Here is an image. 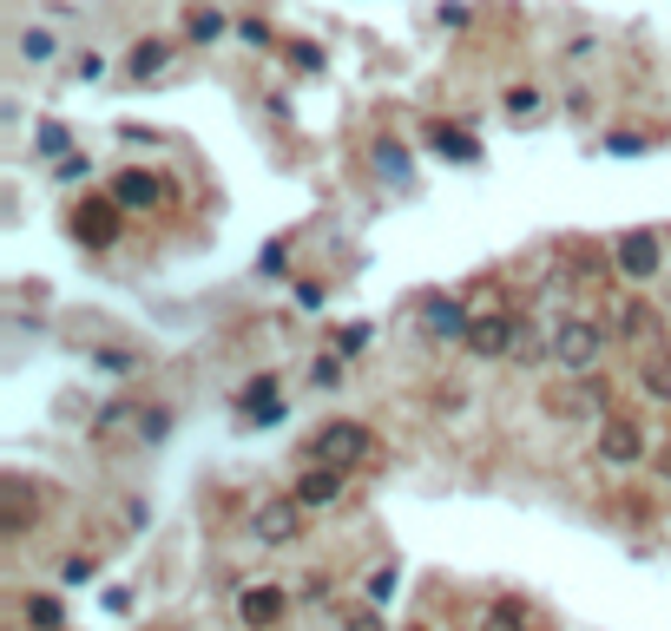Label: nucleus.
Returning a JSON list of instances; mask_svg holds the SVG:
<instances>
[{"label": "nucleus", "mask_w": 671, "mask_h": 631, "mask_svg": "<svg viewBox=\"0 0 671 631\" xmlns=\"http://www.w3.org/2000/svg\"><path fill=\"white\" fill-rule=\"evenodd\" d=\"M369 454H375V441H369V427H363V421H329V427L309 441V461L343 467V474H349V467H363Z\"/></svg>", "instance_id": "obj_1"}, {"label": "nucleus", "mask_w": 671, "mask_h": 631, "mask_svg": "<svg viewBox=\"0 0 671 631\" xmlns=\"http://www.w3.org/2000/svg\"><path fill=\"white\" fill-rule=\"evenodd\" d=\"M599 349H605V329L586 323V316H573V323L553 329V362H560L566 375H586V368L599 362Z\"/></svg>", "instance_id": "obj_2"}, {"label": "nucleus", "mask_w": 671, "mask_h": 631, "mask_svg": "<svg viewBox=\"0 0 671 631\" xmlns=\"http://www.w3.org/2000/svg\"><path fill=\"white\" fill-rule=\"evenodd\" d=\"M612 264L625 270V277H659V264H665V237L659 230H625V237H612Z\"/></svg>", "instance_id": "obj_3"}, {"label": "nucleus", "mask_w": 671, "mask_h": 631, "mask_svg": "<svg viewBox=\"0 0 671 631\" xmlns=\"http://www.w3.org/2000/svg\"><path fill=\"white\" fill-rule=\"evenodd\" d=\"M645 454V434L632 415H599V461L605 467H632Z\"/></svg>", "instance_id": "obj_4"}, {"label": "nucleus", "mask_w": 671, "mask_h": 631, "mask_svg": "<svg viewBox=\"0 0 671 631\" xmlns=\"http://www.w3.org/2000/svg\"><path fill=\"white\" fill-rule=\"evenodd\" d=\"M514 343H521V316H507V309L474 316V329H467V349L474 355H514Z\"/></svg>", "instance_id": "obj_5"}, {"label": "nucleus", "mask_w": 671, "mask_h": 631, "mask_svg": "<svg viewBox=\"0 0 671 631\" xmlns=\"http://www.w3.org/2000/svg\"><path fill=\"white\" fill-rule=\"evenodd\" d=\"M297 500H264V506H257V513H250V533H257V540H264V546H290V540H297L303 526H297Z\"/></svg>", "instance_id": "obj_6"}, {"label": "nucleus", "mask_w": 671, "mask_h": 631, "mask_svg": "<svg viewBox=\"0 0 671 631\" xmlns=\"http://www.w3.org/2000/svg\"><path fill=\"white\" fill-rule=\"evenodd\" d=\"M112 230H119V198H112V191L79 205V217H73V237H79V244H92V250H99V244H112Z\"/></svg>", "instance_id": "obj_7"}, {"label": "nucleus", "mask_w": 671, "mask_h": 631, "mask_svg": "<svg viewBox=\"0 0 671 631\" xmlns=\"http://www.w3.org/2000/svg\"><path fill=\"white\" fill-rule=\"evenodd\" d=\"M284 605H290V599H284L277 585H250V592L237 599V619H244V631H270L284 619Z\"/></svg>", "instance_id": "obj_8"}, {"label": "nucleus", "mask_w": 671, "mask_h": 631, "mask_svg": "<svg viewBox=\"0 0 671 631\" xmlns=\"http://www.w3.org/2000/svg\"><path fill=\"white\" fill-rule=\"evenodd\" d=\"M612 336L659 349V309H652V303H619V309H612Z\"/></svg>", "instance_id": "obj_9"}, {"label": "nucleus", "mask_w": 671, "mask_h": 631, "mask_svg": "<svg viewBox=\"0 0 671 631\" xmlns=\"http://www.w3.org/2000/svg\"><path fill=\"white\" fill-rule=\"evenodd\" d=\"M33 513H40V500H33L27 481H0V526H7V533H27Z\"/></svg>", "instance_id": "obj_10"}, {"label": "nucleus", "mask_w": 671, "mask_h": 631, "mask_svg": "<svg viewBox=\"0 0 671 631\" xmlns=\"http://www.w3.org/2000/svg\"><path fill=\"white\" fill-rule=\"evenodd\" d=\"M112 198L132 205V210H151V205H165V185H158L151 171H119V178H112Z\"/></svg>", "instance_id": "obj_11"}, {"label": "nucleus", "mask_w": 671, "mask_h": 631, "mask_svg": "<svg viewBox=\"0 0 671 631\" xmlns=\"http://www.w3.org/2000/svg\"><path fill=\"white\" fill-rule=\"evenodd\" d=\"M343 493V467H323V461H309V474L297 481V506H329Z\"/></svg>", "instance_id": "obj_12"}, {"label": "nucleus", "mask_w": 671, "mask_h": 631, "mask_svg": "<svg viewBox=\"0 0 671 631\" xmlns=\"http://www.w3.org/2000/svg\"><path fill=\"white\" fill-rule=\"evenodd\" d=\"M639 388H645L652 402H671V349H645V362H639Z\"/></svg>", "instance_id": "obj_13"}, {"label": "nucleus", "mask_w": 671, "mask_h": 631, "mask_svg": "<svg viewBox=\"0 0 671 631\" xmlns=\"http://www.w3.org/2000/svg\"><path fill=\"white\" fill-rule=\"evenodd\" d=\"M422 309H428V329H435V336H461V343H467V329H474V323H467V309H461V303H447V296H428Z\"/></svg>", "instance_id": "obj_14"}, {"label": "nucleus", "mask_w": 671, "mask_h": 631, "mask_svg": "<svg viewBox=\"0 0 671 631\" xmlns=\"http://www.w3.org/2000/svg\"><path fill=\"white\" fill-rule=\"evenodd\" d=\"M165 60H171V40H139V47H132V72H139V79L165 72Z\"/></svg>", "instance_id": "obj_15"}, {"label": "nucleus", "mask_w": 671, "mask_h": 631, "mask_svg": "<svg viewBox=\"0 0 671 631\" xmlns=\"http://www.w3.org/2000/svg\"><path fill=\"white\" fill-rule=\"evenodd\" d=\"M428 145H442V151H447V158H454V165H467V158H481V145H474V139H461L454 126H435V132H428Z\"/></svg>", "instance_id": "obj_16"}, {"label": "nucleus", "mask_w": 671, "mask_h": 631, "mask_svg": "<svg viewBox=\"0 0 671 631\" xmlns=\"http://www.w3.org/2000/svg\"><path fill=\"white\" fill-rule=\"evenodd\" d=\"M20 53H27V60H33V67H47V60H53V53H60V40H53V33H47V27H27V33H20Z\"/></svg>", "instance_id": "obj_17"}, {"label": "nucleus", "mask_w": 671, "mask_h": 631, "mask_svg": "<svg viewBox=\"0 0 671 631\" xmlns=\"http://www.w3.org/2000/svg\"><path fill=\"white\" fill-rule=\"evenodd\" d=\"M481 631H526V605H521V599H501V605L487 612V625H481Z\"/></svg>", "instance_id": "obj_18"}, {"label": "nucleus", "mask_w": 671, "mask_h": 631, "mask_svg": "<svg viewBox=\"0 0 671 631\" xmlns=\"http://www.w3.org/2000/svg\"><path fill=\"white\" fill-rule=\"evenodd\" d=\"M27 619H33V625H40V631H60V625H67V612H60V599H27Z\"/></svg>", "instance_id": "obj_19"}, {"label": "nucleus", "mask_w": 671, "mask_h": 631, "mask_svg": "<svg viewBox=\"0 0 671 631\" xmlns=\"http://www.w3.org/2000/svg\"><path fill=\"white\" fill-rule=\"evenodd\" d=\"M92 362H99L106 375H132V368H139V355H132V349H99Z\"/></svg>", "instance_id": "obj_20"}, {"label": "nucleus", "mask_w": 671, "mask_h": 631, "mask_svg": "<svg viewBox=\"0 0 671 631\" xmlns=\"http://www.w3.org/2000/svg\"><path fill=\"white\" fill-rule=\"evenodd\" d=\"M224 33V13H191V40H218Z\"/></svg>", "instance_id": "obj_21"}, {"label": "nucleus", "mask_w": 671, "mask_h": 631, "mask_svg": "<svg viewBox=\"0 0 671 631\" xmlns=\"http://www.w3.org/2000/svg\"><path fill=\"white\" fill-rule=\"evenodd\" d=\"M533 106H540V92H533V86H514V92H507V112H514V119H526Z\"/></svg>", "instance_id": "obj_22"}, {"label": "nucleus", "mask_w": 671, "mask_h": 631, "mask_svg": "<svg viewBox=\"0 0 671 631\" xmlns=\"http://www.w3.org/2000/svg\"><path fill=\"white\" fill-rule=\"evenodd\" d=\"M343 631H388V625H382L375 612H349V619H343Z\"/></svg>", "instance_id": "obj_23"}, {"label": "nucleus", "mask_w": 671, "mask_h": 631, "mask_svg": "<svg viewBox=\"0 0 671 631\" xmlns=\"http://www.w3.org/2000/svg\"><path fill=\"white\" fill-rule=\"evenodd\" d=\"M309 375H316V382H323V388H329V382H336V375H343V362H336V355H323V362H316V368H309Z\"/></svg>", "instance_id": "obj_24"}, {"label": "nucleus", "mask_w": 671, "mask_h": 631, "mask_svg": "<svg viewBox=\"0 0 671 631\" xmlns=\"http://www.w3.org/2000/svg\"><path fill=\"white\" fill-rule=\"evenodd\" d=\"M303 599H309V605H316V599H329V579H323V572H309V579H303Z\"/></svg>", "instance_id": "obj_25"}, {"label": "nucleus", "mask_w": 671, "mask_h": 631, "mask_svg": "<svg viewBox=\"0 0 671 631\" xmlns=\"http://www.w3.org/2000/svg\"><path fill=\"white\" fill-rule=\"evenodd\" d=\"M165 427H171V415H165V408H151V415H146V441H165Z\"/></svg>", "instance_id": "obj_26"}, {"label": "nucleus", "mask_w": 671, "mask_h": 631, "mask_svg": "<svg viewBox=\"0 0 671 631\" xmlns=\"http://www.w3.org/2000/svg\"><path fill=\"white\" fill-rule=\"evenodd\" d=\"M659 467H665V481H671V447H665V454H659Z\"/></svg>", "instance_id": "obj_27"}]
</instances>
